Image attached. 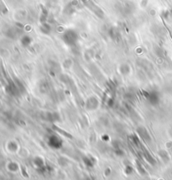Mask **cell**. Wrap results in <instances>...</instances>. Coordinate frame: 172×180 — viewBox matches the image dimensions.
Masks as SVG:
<instances>
[{"label": "cell", "instance_id": "1", "mask_svg": "<svg viewBox=\"0 0 172 180\" xmlns=\"http://www.w3.org/2000/svg\"><path fill=\"white\" fill-rule=\"evenodd\" d=\"M144 97L146 99V101L150 103V105H158L160 101V97L159 94L155 91H146L143 92Z\"/></svg>", "mask_w": 172, "mask_h": 180}, {"label": "cell", "instance_id": "2", "mask_svg": "<svg viewBox=\"0 0 172 180\" xmlns=\"http://www.w3.org/2000/svg\"><path fill=\"white\" fill-rule=\"evenodd\" d=\"M62 39H63L64 42L67 45L72 46V45H74L76 43L77 39H78V36H77L75 31L69 30L66 31L64 33V35L62 36Z\"/></svg>", "mask_w": 172, "mask_h": 180}, {"label": "cell", "instance_id": "3", "mask_svg": "<svg viewBox=\"0 0 172 180\" xmlns=\"http://www.w3.org/2000/svg\"><path fill=\"white\" fill-rule=\"evenodd\" d=\"M47 144H48L50 148H51L53 149H60V148H62V146H63V141L57 135H53L52 134V135L48 136Z\"/></svg>", "mask_w": 172, "mask_h": 180}, {"label": "cell", "instance_id": "4", "mask_svg": "<svg viewBox=\"0 0 172 180\" xmlns=\"http://www.w3.org/2000/svg\"><path fill=\"white\" fill-rule=\"evenodd\" d=\"M137 133H138V135L139 136L143 139V140L146 142H151V136H150V134L148 132V130L146 129L145 128H144V127H139V128H138L137 129Z\"/></svg>", "mask_w": 172, "mask_h": 180}, {"label": "cell", "instance_id": "5", "mask_svg": "<svg viewBox=\"0 0 172 180\" xmlns=\"http://www.w3.org/2000/svg\"><path fill=\"white\" fill-rule=\"evenodd\" d=\"M98 100L96 97H90L87 99V101H86V108L88 111L96 110L98 106Z\"/></svg>", "mask_w": 172, "mask_h": 180}, {"label": "cell", "instance_id": "6", "mask_svg": "<svg viewBox=\"0 0 172 180\" xmlns=\"http://www.w3.org/2000/svg\"><path fill=\"white\" fill-rule=\"evenodd\" d=\"M44 119L50 122H55L60 120V115L56 112H46L44 116Z\"/></svg>", "mask_w": 172, "mask_h": 180}, {"label": "cell", "instance_id": "7", "mask_svg": "<svg viewBox=\"0 0 172 180\" xmlns=\"http://www.w3.org/2000/svg\"><path fill=\"white\" fill-rule=\"evenodd\" d=\"M34 164L36 165L38 170L43 168V167L45 166L44 159L42 158H40V157H36V158H35V159H34Z\"/></svg>", "mask_w": 172, "mask_h": 180}, {"label": "cell", "instance_id": "8", "mask_svg": "<svg viewBox=\"0 0 172 180\" xmlns=\"http://www.w3.org/2000/svg\"><path fill=\"white\" fill-rule=\"evenodd\" d=\"M83 162L85 163L86 166H87L89 167H93L95 164V158L90 156H87L83 158Z\"/></svg>", "mask_w": 172, "mask_h": 180}, {"label": "cell", "instance_id": "9", "mask_svg": "<svg viewBox=\"0 0 172 180\" xmlns=\"http://www.w3.org/2000/svg\"><path fill=\"white\" fill-rule=\"evenodd\" d=\"M144 157L145 158L146 162L148 163H150V165H153V166H154V165L156 164V160L152 157V155H151L150 153L145 152V153H144Z\"/></svg>", "mask_w": 172, "mask_h": 180}, {"label": "cell", "instance_id": "10", "mask_svg": "<svg viewBox=\"0 0 172 180\" xmlns=\"http://www.w3.org/2000/svg\"><path fill=\"white\" fill-rule=\"evenodd\" d=\"M159 155L160 158H162V160H163L165 163H167L170 161V157H169V154L166 151H165V150H160L159 152Z\"/></svg>", "mask_w": 172, "mask_h": 180}, {"label": "cell", "instance_id": "11", "mask_svg": "<svg viewBox=\"0 0 172 180\" xmlns=\"http://www.w3.org/2000/svg\"><path fill=\"white\" fill-rule=\"evenodd\" d=\"M31 42H32V40H31L30 37L28 36V35L24 36L22 39H21V44H22L23 46H24V47L29 46V45L31 44Z\"/></svg>", "mask_w": 172, "mask_h": 180}, {"label": "cell", "instance_id": "12", "mask_svg": "<svg viewBox=\"0 0 172 180\" xmlns=\"http://www.w3.org/2000/svg\"><path fill=\"white\" fill-rule=\"evenodd\" d=\"M129 70H130V69H129V66L128 65H123V66L120 67V71L124 75H127L128 72H129Z\"/></svg>", "mask_w": 172, "mask_h": 180}, {"label": "cell", "instance_id": "13", "mask_svg": "<svg viewBox=\"0 0 172 180\" xmlns=\"http://www.w3.org/2000/svg\"><path fill=\"white\" fill-rule=\"evenodd\" d=\"M54 129H56V131H58V132H60V133H62V135L64 136H66V137H69L70 139H71L72 138V136H71V134H69L68 132H65V131H63L62 129H61V128H56V127H54Z\"/></svg>", "mask_w": 172, "mask_h": 180}, {"label": "cell", "instance_id": "14", "mask_svg": "<svg viewBox=\"0 0 172 180\" xmlns=\"http://www.w3.org/2000/svg\"><path fill=\"white\" fill-rule=\"evenodd\" d=\"M40 30H41V32H42V33H44V34H49L50 31V27L49 26L48 24H43V25L41 26Z\"/></svg>", "mask_w": 172, "mask_h": 180}, {"label": "cell", "instance_id": "15", "mask_svg": "<svg viewBox=\"0 0 172 180\" xmlns=\"http://www.w3.org/2000/svg\"><path fill=\"white\" fill-rule=\"evenodd\" d=\"M114 153L117 155V156H120V157H122V156H124V152L123 148H118V149H114Z\"/></svg>", "mask_w": 172, "mask_h": 180}, {"label": "cell", "instance_id": "16", "mask_svg": "<svg viewBox=\"0 0 172 180\" xmlns=\"http://www.w3.org/2000/svg\"><path fill=\"white\" fill-rule=\"evenodd\" d=\"M133 172V168L132 166H130V165H128L126 168H125V173H127V174H131Z\"/></svg>", "mask_w": 172, "mask_h": 180}, {"label": "cell", "instance_id": "17", "mask_svg": "<svg viewBox=\"0 0 172 180\" xmlns=\"http://www.w3.org/2000/svg\"><path fill=\"white\" fill-rule=\"evenodd\" d=\"M107 105L108 107H113L114 105V100L113 98H109L108 101H107Z\"/></svg>", "mask_w": 172, "mask_h": 180}, {"label": "cell", "instance_id": "18", "mask_svg": "<svg viewBox=\"0 0 172 180\" xmlns=\"http://www.w3.org/2000/svg\"><path fill=\"white\" fill-rule=\"evenodd\" d=\"M102 140H103V141H108V140H109V136H108V135H103V136H102Z\"/></svg>", "mask_w": 172, "mask_h": 180}]
</instances>
